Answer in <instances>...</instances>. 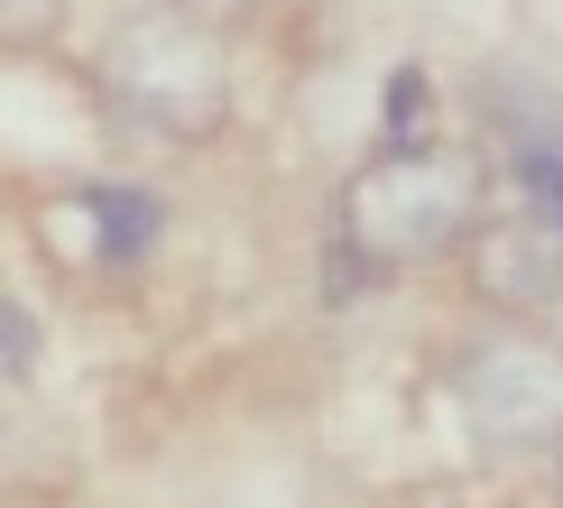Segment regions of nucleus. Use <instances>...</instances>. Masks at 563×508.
Returning a JSON list of instances; mask_svg holds the SVG:
<instances>
[{
    "instance_id": "1",
    "label": "nucleus",
    "mask_w": 563,
    "mask_h": 508,
    "mask_svg": "<svg viewBox=\"0 0 563 508\" xmlns=\"http://www.w3.org/2000/svg\"><path fill=\"white\" fill-rule=\"evenodd\" d=\"M472 222H481V167L462 148L407 139L342 185V250H361L369 268H426L472 241Z\"/></svg>"
},
{
    "instance_id": "2",
    "label": "nucleus",
    "mask_w": 563,
    "mask_h": 508,
    "mask_svg": "<svg viewBox=\"0 0 563 508\" xmlns=\"http://www.w3.org/2000/svg\"><path fill=\"white\" fill-rule=\"evenodd\" d=\"M102 92L130 130H157V139H203L231 102V75H222V37L213 19L195 10H139L111 29L102 46Z\"/></svg>"
},
{
    "instance_id": "3",
    "label": "nucleus",
    "mask_w": 563,
    "mask_h": 508,
    "mask_svg": "<svg viewBox=\"0 0 563 508\" xmlns=\"http://www.w3.org/2000/svg\"><path fill=\"white\" fill-rule=\"evenodd\" d=\"M453 407L481 434V453L518 462V453H563V352L527 333H489L453 369Z\"/></svg>"
},
{
    "instance_id": "4",
    "label": "nucleus",
    "mask_w": 563,
    "mask_h": 508,
    "mask_svg": "<svg viewBox=\"0 0 563 508\" xmlns=\"http://www.w3.org/2000/svg\"><path fill=\"white\" fill-rule=\"evenodd\" d=\"M472 277L489 306H563V231L536 213L472 222Z\"/></svg>"
},
{
    "instance_id": "5",
    "label": "nucleus",
    "mask_w": 563,
    "mask_h": 508,
    "mask_svg": "<svg viewBox=\"0 0 563 508\" xmlns=\"http://www.w3.org/2000/svg\"><path fill=\"white\" fill-rule=\"evenodd\" d=\"M65 213H84L92 231V250H102L111 268H130V259H148L157 250V231H167V203L157 195H139V185H84Z\"/></svg>"
},
{
    "instance_id": "6",
    "label": "nucleus",
    "mask_w": 563,
    "mask_h": 508,
    "mask_svg": "<svg viewBox=\"0 0 563 508\" xmlns=\"http://www.w3.org/2000/svg\"><path fill=\"white\" fill-rule=\"evenodd\" d=\"M508 167H518V203L563 231V130H518L508 139Z\"/></svg>"
},
{
    "instance_id": "7",
    "label": "nucleus",
    "mask_w": 563,
    "mask_h": 508,
    "mask_svg": "<svg viewBox=\"0 0 563 508\" xmlns=\"http://www.w3.org/2000/svg\"><path fill=\"white\" fill-rule=\"evenodd\" d=\"M37 369V323L19 306H0V379H29Z\"/></svg>"
},
{
    "instance_id": "8",
    "label": "nucleus",
    "mask_w": 563,
    "mask_h": 508,
    "mask_svg": "<svg viewBox=\"0 0 563 508\" xmlns=\"http://www.w3.org/2000/svg\"><path fill=\"white\" fill-rule=\"evenodd\" d=\"M176 10H195V19H241L250 0H176Z\"/></svg>"
},
{
    "instance_id": "9",
    "label": "nucleus",
    "mask_w": 563,
    "mask_h": 508,
    "mask_svg": "<svg viewBox=\"0 0 563 508\" xmlns=\"http://www.w3.org/2000/svg\"><path fill=\"white\" fill-rule=\"evenodd\" d=\"M554 481H563V462H554Z\"/></svg>"
}]
</instances>
